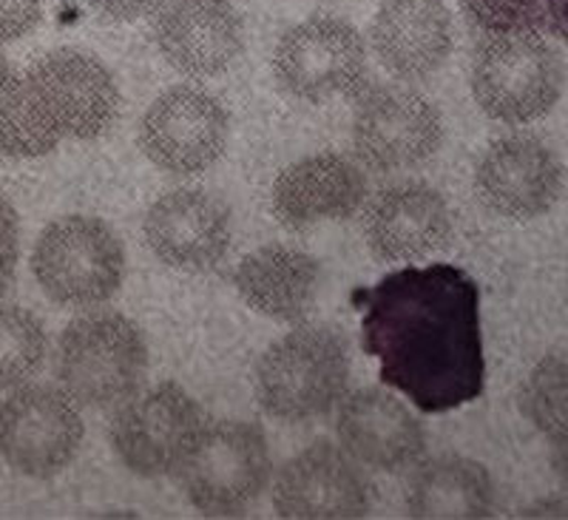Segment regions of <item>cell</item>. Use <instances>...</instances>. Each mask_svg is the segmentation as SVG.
Masks as SVG:
<instances>
[{
	"label": "cell",
	"instance_id": "6da1fadb",
	"mask_svg": "<svg viewBox=\"0 0 568 520\" xmlns=\"http://www.w3.org/2000/svg\"><path fill=\"white\" fill-rule=\"evenodd\" d=\"M362 350L378 379L420 412H449L484 396L486 356L478 282L458 264H400L353 290Z\"/></svg>",
	"mask_w": 568,
	"mask_h": 520
},
{
	"label": "cell",
	"instance_id": "e0dca14e",
	"mask_svg": "<svg viewBox=\"0 0 568 520\" xmlns=\"http://www.w3.org/2000/svg\"><path fill=\"white\" fill-rule=\"evenodd\" d=\"M364 239L378 262L415 264L449 244L453 211L433 186H389L364 208Z\"/></svg>",
	"mask_w": 568,
	"mask_h": 520
},
{
	"label": "cell",
	"instance_id": "8fae6325",
	"mask_svg": "<svg viewBox=\"0 0 568 520\" xmlns=\"http://www.w3.org/2000/svg\"><path fill=\"white\" fill-rule=\"evenodd\" d=\"M353 114V151L378 173L407 171L438 154L444 120L433 100L407 86H364Z\"/></svg>",
	"mask_w": 568,
	"mask_h": 520
},
{
	"label": "cell",
	"instance_id": "4316f807",
	"mask_svg": "<svg viewBox=\"0 0 568 520\" xmlns=\"http://www.w3.org/2000/svg\"><path fill=\"white\" fill-rule=\"evenodd\" d=\"M20 251V222L18 211L7 200V193H0V296L7 293L14 279Z\"/></svg>",
	"mask_w": 568,
	"mask_h": 520
},
{
	"label": "cell",
	"instance_id": "d6986e66",
	"mask_svg": "<svg viewBox=\"0 0 568 520\" xmlns=\"http://www.w3.org/2000/svg\"><path fill=\"white\" fill-rule=\"evenodd\" d=\"M336 432L349 458L378 472L415 467L426 450V432L418 416L398 396L378 387L344 396Z\"/></svg>",
	"mask_w": 568,
	"mask_h": 520
},
{
	"label": "cell",
	"instance_id": "7c38bea8",
	"mask_svg": "<svg viewBox=\"0 0 568 520\" xmlns=\"http://www.w3.org/2000/svg\"><path fill=\"white\" fill-rule=\"evenodd\" d=\"M231 137L225 103L200 86L162 91L140 120V148L160 171L194 177L222 160Z\"/></svg>",
	"mask_w": 568,
	"mask_h": 520
},
{
	"label": "cell",
	"instance_id": "ac0fdd59",
	"mask_svg": "<svg viewBox=\"0 0 568 520\" xmlns=\"http://www.w3.org/2000/svg\"><path fill=\"white\" fill-rule=\"evenodd\" d=\"M367 202V177L349 157L318 151L278 173L271 208L287 231H311L324 222H342Z\"/></svg>",
	"mask_w": 568,
	"mask_h": 520
},
{
	"label": "cell",
	"instance_id": "1f68e13d",
	"mask_svg": "<svg viewBox=\"0 0 568 520\" xmlns=\"http://www.w3.org/2000/svg\"><path fill=\"white\" fill-rule=\"evenodd\" d=\"M20 74L12 69V63H9L7 58H3V52H0V106L7 103L9 97H12L14 86H18Z\"/></svg>",
	"mask_w": 568,
	"mask_h": 520
},
{
	"label": "cell",
	"instance_id": "9c48e42d",
	"mask_svg": "<svg viewBox=\"0 0 568 520\" xmlns=\"http://www.w3.org/2000/svg\"><path fill=\"white\" fill-rule=\"evenodd\" d=\"M273 78L284 94L313 106L355 97L367 86V46L362 32L333 14L302 20L278 40Z\"/></svg>",
	"mask_w": 568,
	"mask_h": 520
},
{
	"label": "cell",
	"instance_id": "30bf717a",
	"mask_svg": "<svg viewBox=\"0 0 568 520\" xmlns=\"http://www.w3.org/2000/svg\"><path fill=\"white\" fill-rule=\"evenodd\" d=\"M85 427L63 387L23 384L0 404V458L18 476H60L83 447Z\"/></svg>",
	"mask_w": 568,
	"mask_h": 520
},
{
	"label": "cell",
	"instance_id": "277c9868",
	"mask_svg": "<svg viewBox=\"0 0 568 520\" xmlns=\"http://www.w3.org/2000/svg\"><path fill=\"white\" fill-rule=\"evenodd\" d=\"M149 370V344L134 321L114 310H91L60 336L54 373L78 407H111L129 399Z\"/></svg>",
	"mask_w": 568,
	"mask_h": 520
},
{
	"label": "cell",
	"instance_id": "9a60e30c",
	"mask_svg": "<svg viewBox=\"0 0 568 520\" xmlns=\"http://www.w3.org/2000/svg\"><path fill=\"white\" fill-rule=\"evenodd\" d=\"M273 509L291 520H353L369 512L362 463L329 441L311 443L278 469Z\"/></svg>",
	"mask_w": 568,
	"mask_h": 520
},
{
	"label": "cell",
	"instance_id": "44dd1931",
	"mask_svg": "<svg viewBox=\"0 0 568 520\" xmlns=\"http://www.w3.org/2000/svg\"><path fill=\"white\" fill-rule=\"evenodd\" d=\"M322 268L311 253L291 244H265L247 253L236 270L233 284L242 302L258 316L282 324H298L316 308Z\"/></svg>",
	"mask_w": 568,
	"mask_h": 520
},
{
	"label": "cell",
	"instance_id": "52a82bcc",
	"mask_svg": "<svg viewBox=\"0 0 568 520\" xmlns=\"http://www.w3.org/2000/svg\"><path fill=\"white\" fill-rule=\"evenodd\" d=\"M45 131L58 140H98L120 114V89L100 58L83 49H54L20 78Z\"/></svg>",
	"mask_w": 568,
	"mask_h": 520
},
{
	"label": "cell",
	"instance_id": "f1b7e54d",
	"mask_svg": "<svg viewBox=\"0 0 568 520\" xmlns=\"http://www.w3.org/2000/svg\"><path fill=\"white\" fill-rule=\"evenodd\" d=\"M91 9L114 23H131V20L149 18L160 9L162 0H89Z\"/></svg>",
	"mask_w": 568,
	"mask_h": 520
},
{
	"label": "cell",
	"instance_id": "83f0119b",
	"mask_svg": "<svg viewBox=\"0 0 568 520\" xmlns=\"http://www.w3.org/2000/svg\"><path fill=\"white\" fill-rule=\"evenodd\" d=\"M43 18V0H0V43L27 38Z\"/></svg>",
	"mask_w": 568,
	"mask_h": 520
},
{
	"label": "cell",
	"instance_id": "ba28073f",
	"mask_svg": "<svg viewBox=\"0 0 568 520\" xmlns=\"http://www.w3.org/2000/svg\"><path fill=\"white\" fill-rule=\"evenodd\" d=\"M207 424L200 401L174 381L134 390L111 416L109 438L116 458L140 478L176 476Z\"/></svg>",
	"mask_w": 568,
	"mask_h": 520
},
{
	"label": "cell",
	"instance_id": "603a6c76",
	"mask_svg": "<svg viewBox=\"0 0 568 520\" xmlns=\"http://www.w3.org/2000/svg\"><path fill=\"white\" fill-rule=\"evenodd\" d=\"M49 353L43 321L20 304H0V390L29 384Z\"/></svg>",
	"mask_w": 568,
	"mask_h": 520
},
{
	"label": "cell",
	"instance_id": "4fadbf2b",
	"mask_svg": "<svg viewBox=\"0 0 568 520\" xmlns=\"http://www.w3.org/2000/svg\"><path fill=\"white\" fill-rule=\"evenodd\" d=\"M566 188V166L542 140L531 134L500 137L475 168L478 200L511 222L549 213Z\"/></svg>",
	"mask_w": 568,
	"mask_h": 520
},
{
	"label": "cell",
	"instance_id": "484cf974",
	"mask_svg": "<svg viewBox=\"0 0 568 520\" xmlns=\"http://www.w3.org/2000/svg\"><path fill=\"white\" fill-rule=\"evenodd\" d=\"M460 7L484 38L540 32L546 27V0H460Z\"/></svg>",
	"mask_w": 568,
	"mask_h": 520
},
{
	"label": "cell",
	"instance_id": "5b68a950",
	"mask_svg": "<svg viewBox=\"0 0 568 520\" xmlns=\"http://www.w3.org/2000/svg\"><path fill=\"white\" fill-rule=\"evenodd\" d=\"M273 476L271 447L251 421H213L202 427L182 467L176 469L187 503L211 518L242 514L262 498Z\"/></svg>",
	"mask_w": 568,
	"mask_h": 520
},
{
	"label": "cell",
	"instance_id": "ffe728a7",
	"mask_svg": "<svg viewBox=\"0 0 568 520\" xmlns=\"http://www.w3.org/2000/svg\"><path fill=\"white\" fill-rule=\"evenodd\" d=\"M369 43L395 80L433 78L453 54V14L444 0H384Z\"/></svg>",
	"mask_w": 568,
	"mask_h": 520
},
{
	"label": "cell",
	"instance_id": "7402d4cb",
	"mask_svg": "<svg viewBox=\"0 0 568 520\" xmlns=\"http://www.w3.org/2000/svg\"><path fill=\"white\" fill-rule=\"evenodd\" d=\"M495 481L484 463L440 456L415 467L407 483V512L413 518H489Z\"/></svg>",
	"mask_w": 568,
	"mask_h": 520
},
{
	"label": "cell",
	"instance_id": "cb8c5ba5",
	"mask_svg": "<svg viewBox=\"0 0 568 520\" xmlns=\"http://www.w3.org/2000/svg\"><path fill=\"white\" fill-rule=\"evenodd\" d=\"M520 410L549 441L568 436V353L537 361L520 387Z\"/></svg>",
	"mask_w": 568,
	"mask_h": 520
},
{
	"label": "cell",
	"instance_id": "d4e9b609",
	"mask_svg": "<svg viewBox=\"0 0 568 520\" xmlns=\"http://www.w3.org/2000/svg\"><path fill=\"white\" fill-rule=\"evenodd\" d=\"M58 146V137L45 131L43 122L29 109L18 80L12 97L0 106V154L14 157V160H38V157L52 154Z\"/></svg>",
	"mask_w": 568,
	"mask_h": 520
},
{
	"label": "cell",
	"instance_id": "3957f363",
	"mask_svg": "<svg viewBox=\"0 0 568 520\" xmlns=\"http://www.w3.org/2000/svg\"><path fill=\"white\" fill-rule=\"evenodd\" d=\"M568 66L540 32L489 34L471 58V97L486 117L526 126L549 114L566 91Z\"/></svg>",
	"mask_w": 568,
	"mask_h": 520
},
{
	"label": "cell",
	"instance_id": "2e32d148",
	"mask_svg": "<svg viewBox=\"0 0 568 520\" xmlns=\"http://www.w3.org/2000/svg\"><path fill=\"white\" fill-rule=\"evenodd\" d=\"M142 233L162 264L185 273H205L231 251L233 222L220 197L200 188H180L149 208Z\"/></svg>",
	"mask_w": 568,
	"mask_h": 520
},
{
	"label": "cell",
	"instance_id": "4dcf8cb0",
	"mask_svg": "<svg viewBox=\"0 0 568 520\" xmlns=\"http://www.w3.org/2000/svg\"><path fill=\"white\" fill-rule=\"evenodd\" d=\"M551 467H555V476L560 478L562 487L568 489V436L551 441Z\"/></svg>",
	"mask_w": 568,
	"mask_h": 520
},
{
	"label": "cell",
	"instance_id": "7a4b0ae2",
	"mask_svg": "<svg viewBox=\"0 0 568 520\" xmlns=\"http://www.w3.org/2000/svg\"><path fill=\"white\" fill-rule=\"evenodd\" d=\"M349 347L338 328L302 324L267 347L256 361L253 390L265 416L302 424L327 416L347 396Z\"/></svg>",
	"mask_w": 568,
	"mask_h": 520
},
{
	"label": "cell",
	"instance_id": "f546056e",
	"mask_svg": "<svg viewBox=\"0 0 568 520\" xmlns=\"http://www.w3.org/2000/svg\"><path fill=\"white\" fill-rule=\"evenodd\" d=\"M520 518H568V494H549L520 509Z\"/></svg>",
	"mask_w": 568,
	"mask_h": 520
},
{
	"label": "cell",
	"instance_id": "8992f818",
	"mask_svg": "<svg viewBox=\"0 0 568 520\" xmlns=\"http://www.w3.org/2000/svg\"><path fill=\"white\" fill-rule=\"evenodd\" d=\"M32 273L40 290L60 308H100L123 284V242L98 217L71 213L54 219L34 242Z\"/></svg>",
	"mask_w": 568,
	"mask_h": 520
},
{
	"label": "cell",
	"instance_id": "5bb4252c",
	"mask_svg": "<svg viewBox=\"0 0 568 520\" xmlns=\"http://www.w3.org/2000/svg\"><path fill=\"white\" fill-rule=\"evenodd\" d=\"M156 52L185 78H220L245 52V27L231 0H162L151 23Z\"/></svg>",
	"mask_w": 568,
	"mask_h": 520
}]
</instances>
